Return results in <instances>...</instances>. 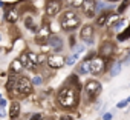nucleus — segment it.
Returning a JSON list of instances; mask_svg holds the SVG:
<instances>
[{"label": "nucleus", "instance_id": "obj_32", "mask_svg": "<svg viewBox=\"0 0 130 120\" xmlns=\"http://www.w3.org/2000/svg\"><path fill=\"white\" fill-rule=\"evenodd\" d=\"M58 120H74V117H72L71 114H61Z\"/></svg>", "mask_w": 130, "mask_h": 120}, {"label": "nucleus", "instance_id": "obj_6", "mask_svg": "<svg viewBox=\"0 0 130 120\" xmlns=\"http://www.w3.org/2000/svg\"><path fill=\"white\" fill-rule=\"evenodd\" d=\"M64 60H66V57H64L63 54H47V58H46V66L52 71H58L61 69L63 66H66L64 65Z\"/></svg>", "mask_w": 130, "mask_h": 120}, {"label": "nucleus", "instance_id": "obj_7", "mask_svg": "<svg viewBox=\"0 0 130 120\" xmlns=\"http://www.w3.org/2000/svg\"><path fill=\"white\" fill-rule=\"evenodd\" d=\"M106 58L100 57V55H95L90 62H89V73L92 76H101L104 71H106Z\"/></svg>", "mask_w": 130, "mask_h": 120}, {"label": "nucleus", "instance_id": "obj_42", "mask_svg": "<svg viewBox=\"0 0 130 120\" xmlns=\"http://www.w3.org/2000/svg\"><path fill=\"white\" fill-rule=\"evenodd\" d=\"M0 42H2V32H0Z\"/></svg>", "mask_w": 130, "mask_h": 120}, {"label": "nucleus", "instance_id": "obj_31", "mask_svg": "<svg viewBox=\"0 0 130 120\" xmlns=\"http://www.w3.org/2000/svg\"><path fill=\"white\" fill-rule=\"evenodd\" d=\"M127 105H128V103H127V100H121V102H118V103H116V108H118V109H122V108H125Z\"/></svg>", "mask_w": 130, "mask_h": 120}, {"label": "nucleus", "instance_id": "obj_26", "mask_svg": "<svg viewBox=\"0 0 130 120\" xmlns=\"http://www.w3.org/2000/svg\"><path fill=\"white\" fill-rule=\"evenodd\" d=\"M81 5H83V0H68L69 9H78L81 8Z\"/></svg>", "mask_w": 130, "mask_h": 120}, {"label": "nucleus", "instance_id": "obj_16", "mask_svg": "<svg viewBox=\"0 0 130 120\" xmlns=\"http://www.w3.org/2000/svg\"><path fill=\"white\" fill-rule=\"evenodd\" d=\"M93 34H95V28H93L92 25H84V26H81V29H80V39H81L83 42H86V40H89V39H93Z\"/></svg>", "mask_w": 130, "mask_h": 120}, {"label": "nucleus", "instance_id": "obj_25", "mask_svg": "<svg viewBox=\"0 0 130 120\" xmlns=\"http://www.w3.org/2000/svg\"><path fill=\"white\" fill-rule=\"evenodd\" d=\"M31 82H32V85H34V88H35V86H41V85L44 83V79H43L41 74H35L34 77H31Z\"/></svg>", "mask_w": 130, "mask_h": 120}, {"label": "nucleus", "instance_id": "obj_19", "mask_svg": "<svg viewBox=\"0 0 130 120\" xmlns=\"http://www.w3.org/2000/svg\"><path fill=\"white\" fill-rule=\"evenodd\" d=\"M86 76L89 74V62H86V60H83V62L77 66V76Z\"/></svg>", "mask_w": 130, "mask_h": 120}, {"label": "nucleus", "instance_id": "obj_38", "mask_svg": "<svg viewBox=\"0 0 130 120\" xmlns=\"http://www.w3.org/2000/svg\"><path fill=\"white\" fill-rule=\"evenodd\" d=\"M5 6H6V3L3 2V0H0V8H5Z\"/></svg>", "mask_w": 130, "mask_h": 120}, {"label": "nucleus", "instance_id": "obj_5", "mask_svg": "<svg viewBox=\"0 0 130 120\" xmlns=\"http://www.w3.org/2000/svg\"><path fill=\"white\" fill-rule=\"evenodd\" d=\"M22 17L20 8L15 3H9L3 8V22L9 23V25H15Z\"/></svg>", "mask_w": 130, "mask_h": 120}, {"label": "nucleus", "instance_id": "obj_13", "mask_svg": "<svg viewBox=\"0 0 130 120\" xmlns=\"http://www.w3.org/2000/svg\"><path fill=\"white\" fill-rule=\"evenodd\" d=\"M113 52H115V45H113L110 40L103 42V45H101L100 49H98V55L103 57V58H110V57L113 55Z\"/></svg>", "mask_w": 130, "mask_h": 120}, {"label": "nucleus", "instance_id": "obj_12", "mask_svg": "<svg viewBox=\"0 0 130 120\" xmlns=\"http://www.w3.org/2000/svg\"><path fill=\"white\" fill-rule=\"evenodd\" d=\"M96 0H83V5H81V11L87 19H93L96 16Z\"/></svg>", "mask_w": 130, "mask_h": 120}, {"label": "nucleus", "instance_id": "obj_28", "mask_svg": "<svg viewBox=\"0 0 130 120\" xmlns=\"http://www.w3.org/2000/svg\"><path fill=\"white\" fill-rule=\"evenodd\" d=\"M84 48H86V45H78V43H77V45H75L74 48H71V49H72V54L78 57V55L84 51Z\"/></svg>", "mask_w": 130, "mask_h": 120}, {"label": "nucleus", "instance_id": "obj_11", "mask_svg": "<svg viewBox=\"0 0 130 120\" xmlns=\"http://www.w3.org/2000/svg\"><path fill=\"white\" fill-rule=\"evenodd\" d=\"M46 46H49L55 54H60V52L63 51V48H64V42H63V39H61L58 34H51L49 39H47Z\"/></svg>", "mask_w": 130, "mask_h": 120}, {"label": "nucleus", "instance_id": "obj_1", "mask_svg": "<svg viewBox=\"0 0 130 120\" xmlns=\"http://www.w3.org/2000/svg\"><path fill=\"white\" fill-rule=\"evenodd\" d=\"M81 83L77 74H71L55 95V103L63 111H74L81 100Z\"/></svg>", "mask_w": 130, "mask_h": 120}, {"label": "nucleus", "instance_id": "obj_37", "mask_svg": "<svg viewBox=\"0 0 130 120\" xmlns=\"http://www.w3.org/2000/svg\"><path fill=\"white\" fill-rule=\"evenodd\" d=\"M93 43H95V40H93V39H89V40H86V42H84V45H87V46H92Z\"/></svg>", "mask_w": 130, "mask_h": 120}, {"label": "nucleus", "instance_id": "obj_15", "mask_svg": "<svg viewBox=\"0 0 130 120\" xmlns=\"http://www.w3.org/2000/svg\"><path fill=\"white\" fill-rule=\"evenodd\" d=\"M112 20H116V14H113V13H110V11H107V13H101L100 16H98V19H96V26L98 28H103V26H106L107 23H110Z\"/></svg>", "mask_w": 130, "mask_h": 120}, {"label": "nucleus", "instance_id": "obj_18", "mask_svg": "<svg viewBox=\"0 0 130 120\" xmlns=\"http://www.w3.org/2000/svg\"><path fill=\"white\" fill-rule=\"evenodd\" d=\"M46 58H47V52H37V57H35V65H37L38 68L46 66Z\"/></svg>", "mask_w": 130, "mask_h": 120}, {"label": "nucleus", "instance_id": "obj_33", "mask_svg": "<svg viewBox=\"0 0 130 120\" xmlns=\"http://www.w3.org/2000/svg\"><path fill=\"white\" fill-rule=\"evenodd\" d=\"M75 45H77V39H75V35H71V39H69V46L74 48Z\"/></svg>", "mask_w": 130, "mask_h": 120}, {"label": "nucleus", "instance_id": "obj_17", "mask_svg": "<svg viewBox=\"0 0 130 120\" xmlns=\"http://www.w3.org/2000/svg\"><path fill=\"white\" fill-rule=\"evenodd\" d=\"M23 71H25V68H23V65L19 62V58L12 60V62H11V66H9V74H14V76H20Z\"/></svg>", "mask_w": 130, "mask_h": 120}, {"label": "nucleus", "instance_id": "obj_35", "mask_svg": "<svg viewBox=\"0 0 130 120\" xmlns=\"http://www.w3.org/2000/svg\"><path fill=\"white\" fill-rule=\"evenodd\" d=\"M113 118V114L112 112H104L103 114V120H112Z\"/></svg>", "mask_w": 130, "mask_h": 120}, {"label": "nucleus", "instance_id": "obj_14", "mask_svg": "<svg viewBox=\"0 0 130 120\" xmlns=\"http://www.w3.org/2000/svg\"><path fill=\"white\" fill-rule=\"evenodd\" d=\"M20 115H22V102H20V100H11L9 109H8V117H9V120L20 118Z\"/></svg>", "mask_w": 130, "mask_h": 120}, {"label": "nucleus", "instance_id": "obj_4", "mask_svg": "<svg viewBox=\"0 0 130 120\" xmlns=\"http://www.w3.org/2000/svg\"><path fill=\"white\" fill-rule=\"evenodd\" d=\"M101 91H103V85H101L98 80H93V79L87 80V82L84 83V86H83L84 103H92V102H95V100L100 97Z\"/></svg>", "mask_w": 130, "mask_h": 120}, {"label": "nucleus", "instance_id": "obj_41", "mask_svg": "<svg viewBox=\"0 0 130 120\" xmlns=\"http://www.w3.org/2000/svg\"><path fill=\"white\" fill-rule=\"evenodd\" d=\"M125 100H127V103H130V97H127V99H125Z\"/></svg>", "mask_w": 130, "mask_h": 120}, {"label": "nucleus", "instance_id": "obj_9", "mask_svg": "<svg viewBox=\"0 0 130 120\" xmlns=\"http://www.w3.org/2000/svg\"><path fill=\"white\" fill-rule=\"evenodd\" d=\"M22 16H23V25H25V28H26L28 31H31L32 34H37L38 29H40V25L35 23V16H34V13H23Z\"/></svg>", "mask_w": 130, "mask_h": 120}, {"label": "nucleus", "instance_id": "obj_36", "mask_svg": "<svg viewBox=\"0 0 130 120\" xmlns=\"http://www.w3.org/2000/svg\"><path fill=\"white\" fill-rule=\"evenodd\" d=\"M8 114H6V108H0V117L2 118H5Z\"/></svg>", "mask_w": 130, "mask_h": 120}, {"label": "nucleus", "instance_id": "obj_43", "mask_svg": "<svg viewBox=\"0 0 130 120\" xmlns=\"http://www.w3.org/2000/svg\"><path fill=\"white\" fill-rule=\"evenodd\" d=\"M0 99H2V94H0Z\"/></svg>", "mask_w": 130, "mask_h": 120}, {"label": "nucleus", "instance_id": "obj_30", "mask_svg": "<svg viewBox=\"0 0 130 120\" xmlns=\"http://www.w3.org/2000/svg\"><path fill=\"white\" fill-rule=\"evenodd\" d=\"M128 3H130V0H122V3L118 6V13H119V14H122V13L128 8Z\"/></svg>", "mask_w": 130, "mask_h": 120}, {"label": "nucleus", "instance_id": "obj_39", "mask_svg": "<svg viewBox=\"0 0 130 120\" xmlns=\"http://www.w3.org/2000/svg\"><path fill=\"white\" fill-rule=\"evenodd\" d=\"M106 2H109V3H112V5H113L115 2H119V0H106Z\"/></svg>", "mask_w": 130, "mask_h": 120}, {"label": "nucleus", "instance_id": "obj_21", "mask_svg": "<svg viewBox=\"0 0 130 120\" xmlns=\"http://www.w3.org/2000/svg\"><path fill=\"white\" fill-rule=\"evenodd\" d=\"M113 8H115V6H113L112 3H103V2H98V3H96V6H95V9H96V13H98V14L104 13V9L112 11Z\"/></svg>", "mask_w": 130, "mask_h": 120}, {"label": "nucleus", "instance_id": "obj_29", "mask_svg": "<svg viewBox=\"0 0 130 120\" xmlns=\"http://www.w3.org/2000/svg\"><path fill=\"white\" fill-rule=\"evenodd\" d=\"M44 115L41 114V112H32V114H29L28 115V118L26 120H41Z\"/></svg>", "mask_w": 130, "mask_h": 120}, {"label": "nucleus", "instance_id": "obj_8", "mask_svg": "<svg viewBox=\"0 0 130 120\" xmlns=\"http://www.w3.org/2000/svg\"><path fill=\"white\" fill-rule=\"evenodd\" d=\"M63 9V3L58 0H46L44 2V14L47 19H55Z\"/></svg>", "mask_w": 130, "mask_h": 120}, {"label": "nucleus", "instance_id": "obj_40", "mask_svg": "<svg viewBox=\"0 0 130 120\" xmlns=\"http://www.w3.org/2000/svg\"><path fill=\"white\" fill-rule=\"evenodd\" d=\"M41 120H52V118H51V117H43Z\"/></svg>", "mask_w": 130, "mask_h": 120}, {"label": "nucleus", "instance_id": "obj_3", "mask_svg": "<svg viewBox=\"0 0 130 120\" xmlns=\"http://www.w3.org/2000/svg\"><path fill=\"white\" fill-rule=\"evenodd\" d=\"M58 23H60V28L63 31L74 32L81 25V19L75 13V9H66V11H61V16H60Z\"/></svg>", "mask_w": 130, "mask_h": 120}, {"label": "nucleus", "instance_id": "obj_10", "mask_svg": "<svg viewBox=\"0 0 130 120\" xmlns=\"http://www.w3.org/2000/svg\"><path fill=\"white\" fill-rule=\"evenodd\" d=\"M52 32H51V28H49V25L46 23V22H43V25L40 26V29H38V32L35 34V43L37 45H46L47 43V39H49V35H51Z\"/></svg>", "mask_w": 130, "mask_h": 120}, {"label": "nucleus", "instance_id": "obj_24", "mask_svg": "<svg viewBox=\"0 0 130 120\" xmlns=\"http://www.w3.org/2000/svg\"><path fill=\"white\" fill-rule=\"evenodd\" d=\"M128 39H130V25H128L127 28H124L122 32L118 34V42H125V40H128Z\"/></svg>", "mask_w": 130, "mask_h": 120}, {"label": "nucleus", "instance_id": "obj_23", "mask_svg": "<svg viewBox=\"0 0 130 120\" xmlns=\"http://www.w3.org/2000/svg\"><path fill=\"white\" fill-rule=\"evenodd\" d=\"M127 23V20L125 19H116L112 25H110V28H112V31H119V29H122V26Z\"/></svg>", "mask_w": 130, "mask_h": 120}, {"label": "nucleus", "instance_id": "obj_44", "mask_svg": "<svg viewBox=\"0 0 130 120\" xmlns=\"http://www.w3.org/2000/svg\"><path fill=\"white\" fill-rule=\"evenodd\" d=\"M58 2H63V0H58Z\"/></svg>", "mask_w": 130, "mask_h": 120}, {"label": "nucleus", "instance_id": "obj_2", "mask_svg": "<svg viewBox=\"0 0 130 120\" xmlns=\"http://www.w3.org/2000/svg\"><path fill=\"white\" fill-rule=\"evenodd\" d=\"M32 92H34V85H32L31 79H29L28 76L20 74V76H17L15 80H14V85H12L9 99H11V100H20V99L29 97Z\"/></svg>", "mask_w": 130, "mask_h": 120}, {"label": "nucleus", "instance_id": "obj_22", "mask_svg": "<svg viewBox=\"0 0 130 120\" xmlns=\"http://www.w3.org/2000/svg\"><path fill=\"white\" fill-rule=\"evenodd\" d=\"M121 68H122V63L121 62H113L110 65V77H116L121 73Z\"/></svg>", "mask_w": 130, "mask_h": 120}, {"label": "nucleus", "instance_id": "obj_20", "mask_svg": "<svg viewBox=\"0 0 130 120\" xmlns=\"http://www.w3.org/2000/svg\"><path fill=\"white\" fill-rule=\"evenodd\" d=\"M19 62L23 65V68L26 69V66H28V63H29V51H22L20 54H19Z\"/></svg>", "mask_w": 130, "mask_h": 120}, {"label": "nucleus", "instance_id": "obj_34", "mask_svg": "<svg viewBox=\"0 0 130 120\" xmlns=\"http://www.w3.org/2000/svg\"><path fill=\"white\" fill-rule=\"evenodd\" d=\"M8 99H5V97H2L0 99V108H6V105H8Z\"/></svg>", "mask_w": 130, "mask_h": 120}, {"label": "nucleus", "instance_id": "obj_27", "mask_svg": "<svg viewBox=\"0 0 130 120\" xmlns=\"http://www.w3.org/2000/svg\"><path fill=\"white\" fill-rule=\"evenodd\" d=\"M77 60H78V57L74 55V54H71V55L66 57V60H64V65H66V66H74L77 63Z\"/></svg>", "mask_w": 130, "mask_h": 120}]
</instances>
